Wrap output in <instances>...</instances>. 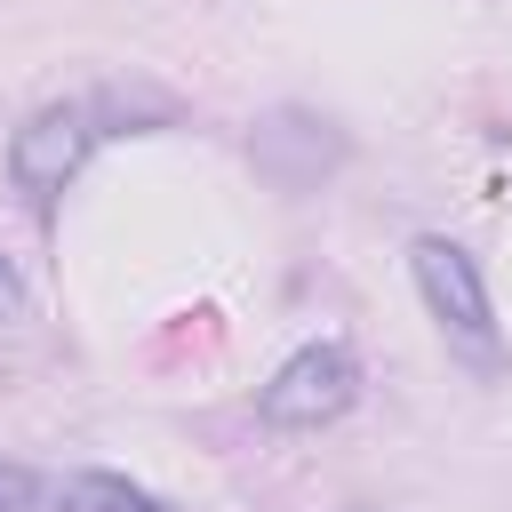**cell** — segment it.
Returning a JSON list of instances; mask_svg holds the SVG:
<instances>
[{"label": "cell", "mask_w": 512, "mask_h": 512, "mask_svg": "<svg viewBox=\"0 0 512 512\" xmlns=\"http://www.w3.org/2000/svg\"><path fill=\"white\" fill-rule=\"evenodd\" d=\"M96 104H40L16 136H8V176H16V192L32 200V208H48L80 168H88V152H96Z\"/></svg>", "instance_id": "3"}, {"label": "cell", "mask_w": 512, "mask_h": 512, "mask_svg": "<svg viewBox=\"0 0 512 512\" xmlns=\"http://www.w3.org/2000/svg\"><path fill=\"white\" fill-rule=\"evenodd\" d=\"M64 512H184V504L120 480V472H72V480H64Z\"/></svg>", "instance_id": "5"}, {"label": "cell", "mask_w": 512, "mask_h": 512, "mask_svg": "<svg viewBox=\"0 0 512 512\" xmlns=\"http://www.w3.org/2000/svg\"><path fill=\"white\" fill-rule=\"evenodd\" d=\"M408 264H416V288H424V312L440 320V336H448L472 368H496V304H488L480 264H472L456 240H440V232H424V240L408 248Z\"/></svg>", "instance_id": "2"}, {"label": "cell", "mask_w": 512, "mask_h": 512, "mask_svg": "<svg viewBox=\"0 0 512 512\" xmlns=\"http://www.w3.org/2000/svg\"><path fill=\"white\" fill-rule=\"evenodd\" d=\"M352 400H360V352H352L344 336H320V344L288 352V360L264 376L256 416H264L272 432H320V424H336Z\"/></svg>", "instance_id": "1"}, {"label": "cell", "mask_w": 512, "mask_h": 512, "mask_svg": "<svg viewBox=\"0 0 512 512\" xmlns=\"http://www.w3.org/2000/svg\"><path fill=\"white\" fill-rule=\"evenodd\" d=\"M0 320H24V280H16L8 256H0Z\"/></svg>", "instance_id": "7"}, {"label": "cell", "mask_w": 512, "mask_h": 512, "mask_svg": "<svg viewBox=\"0 0 512 512\" xmlns=\"http://www.w3.org/2000/svg\"><path fill=\"white\" fill-rule=\"evenodd\" d=\"M0 512H40V472L0 464Z\"/></svg>", "instance_id": "6"}, {"label": "cell", "mask_w": 512, "mask_h": 512, "mask_svg": "<svg viewBox=\"0 0 512 512\" xmlns=\"http://www.w3.org/2000/svg\"><path fill=\"white\" fill-rule=\"evenodd\" d=\"M248 152H256V168H264L280 192H312V184L344 160V136H336V120H320V112H304V104H280V112L256 120Z\"/></svg>", "instance_id": "4"}]
</instances>
